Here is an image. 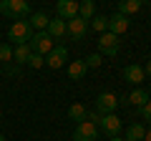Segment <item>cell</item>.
Segmentation results:
<instances>
[{
  "instance_id": "cell-1",
  "label": "cell",
  "mask_w": 151,
  "mask_h": 141,
  "mask_svg": "<svg viewBox=\"0 0 151 141\" xmlns=\"http://www.w3.org/2000/svg\"><path fill=\"white\" fill-rule=\"evenodd\" d=\"M0 13L10 20H28L30 3L28 0H0Z\"/></svg>"
},
{
  "instance_id": "cell-2",
  "label": "cell",
  "mask_w": 151,
  "mask_h": 141,
  "mask_svg": "<svg viewBox=\"0 0 151 141\" xmlns=\"http://www.w3.org/2000/svg\"><path fill=\"white\" fill-rule=\"evenodd\" d=\"M33 33H35V30L30 28L28 20H13L10 30H8V40H10L13 45H25V43H30Z\"/></svg>"
},
{
  "instance_id": "cell-3",
  "label": "cell",
  "mask_w": 151,
  "mask_h": 141,
  "mask_svg": "<svg viewBox=\"0 0 151 141\" xmlns=\"http://www.w3.org/2000/svg\"><path fill=\"white\" fill-rule=\"evenodd\" d=\"M28 45H30V50H33V53L48 55L50 50H53L55 40L50 38V35H48V33H45V30H35V33H33V38H30V43H28Z\"/></svg>"
},
{
  "instance_id": "cell-4",
  "label": "cell",
  "mask_w": 151,
  "mask_h": 141,
  "mask_svg": "<svg viewBox=\"0 0 151 141\" xmlns=\"http://www.w3.org/2000/svg\"><path fill=\"white\" fill-rule=\"evenodd\" d=\"M119 48H121L119 35H113V33H108V30L98 35V53L101 55H119Z\"/></svg>"
},
{
  "instance_id": "cell-5",
  "label": "cell",
  "mask_w": 151,
  "mask_h": 141,
  "mask_svg": "<svg viewBox=\"0 0 151 141\" xmlns=\"http://www.w3.org/2000/svg\"><path fill=\"white\" fill-rule=\"evenodd\" d=\"M98 139V124L93 121H78L73 131V141H96Z\"/></svg>"
},
{
  "instance_id": "cell-6",
  "label": "cell",
  "mask_w": 151,
  "mask_h": 141,
  "mask_svg": "<svg viewBox=\"0 0 151 141\" xmlns=\"http://www.w3.org/2000/svg\"><path fill=\"white\" fill-rule=\"evenodd\" d=\"M116 106H119V96L116 93H111V91L98 93V98H96V111L98 114H113Z\"/></svg>"
},
{
  "instance_id": "cell-7",
  "label": "cell",
  "mask_w": 151,
  "mask_h": 141,
  "mask_svg": "<svg viewBox=\"0 0 151 141\" xmlns=\"http://www.w3.org/2000/svg\"><path fill=\"white\" fill-rule=\"evenodd\" d=\"M65 30H68V35L73 40H83L88 33V20H83V18H70V20H65Z\"/></svg>"
},
{
  "instance_id": "cell-8",
  "label": "cell",
  "mask_w": 151,
  "mask_h": 141,
  "mask_svg": "<svg viewBox=\"0 0 151 141\" xmlns=\"http://www.w3.org/2000/svg\"><path fill=\"white\" fill-rule=\"evenodd\" d=\"M65 60H68V48L63 43L53 45V50L45 55V65L48 68H60V65H65Z\"/></svg>"
},
{
  "instance_id": "cell-9",
  "label": "cell",
  "mask_w": 151,
  "mask_h": 141,
  "mask_svg": "<svg viewBox=\"0 0 151 141\" xmlns=\"http://www.w3.org/2000/svg\"><path fill=\"white\" fill-rule=\"evenodd\" d=\"M121 119L116 114H101V121H98V129L101 131H106L108 136H119V131H121Z\"/></svg>"
},
{
  "instance_id": "cell-10",
  "label": "cell",
  "mask_w": 151,
  "mask_h": 141,
  "mask_svg": "<svg viewBox=\"0 0 151 141\" xmlns=\"http://www.w3.org/2000/svg\"><path fill=\"white\" fill-rule=\"evenodd\" d=\"M55 15L60 20H70L78 15V0H58L55 3Z\"/></svg>"
},
{
  "instance_id": "cell-11",
  "label": "cell",
  "mask_w": 151,
  "mask_h": 141,
  "mask_svg": "<svg viewBox=\"0 0 151 141\" xmlns=\"http://www.w3.org/2000/svg\"><path fill=\"white\" fill-rule=\"evenodd\" d=\"M129 18L121 15V13H113V15H108V33H113V35H124L126 30H129Z\"/></svg>"
},
{
  "instance_id": "cell-12",
  "label": "cell",
  "mask_w": 151,
  "mask_h": 141,
  "mask_svg": "<svg viewBox=\"0 0 151 141\" xmlns=\"http://www.w3.org/2000/svg\"><path fill=\"white\" fill-rule=\"evenodd\" d=\"M144 78H146L144 65L131 63V65H126V68H124V81H126V83H131V86H139V83L144 81Z\"/></svg>"
},
{
  "instance_id": "cell-13",
  "label": "cell",
  "mask_w": 151,
  "mask_h": 141,
  "mask_svg": "<svg viewBox=\"0 0 151 141\" xmlns=\"http://www.w3.org/2000/svg\"><path fill=\"white\" fill-rule=\"evenodd\" d=\"M45 33H48L53 40H63L65 35H68V30H65V20H60V18H50Z\"/></svg>"
},
{
  "instance_id": "cell-14",
  "label": "cell",
  "mask_w": 151,
  "mask_h": 141,
  "mask_svg": "<svg viewBox=\"0 0 151 141\" xmlns=\"http://www.w3.org/2000/svg\"><path fill=\"white\" fill-rule=\"evenodd\" d=\"M86 73H88L86 60H73V63L68 65V78H70V81H81Z\"/></svg>"
},
{
  "instance_id": "cell-15",
  "label": "cell",
  "mask_w": 151,
  "mask_h": 141,
  "mask_svg": "<svg viewBox=\"0 0 151 141\" xmlns=\"http://www.w3.org/2000/svg\"><path fill=\"white\" fill-rule=\"evenodd\" d=\"M141 5H144L141 0H119V10L116 13H121V15L129 18V15H134V13H139Z\"/></svg>"
},
{
  "instance_id": "cell-16",
  "label": "cell",
  "mask_w": 151,
  "mask_h": 141,
  "mask_svg": "<svg viewBox=\"0 0 151 141\" xmlns=\"http://www.w3.org/2000/svg\"><path fill=\"white\" fill-rule=\"evenodd\" d=\"M28 23H30L33 30H45L48 23H50V18L45 15V13H30V15H28Z\"/></svg>"
},
{
  "instance_id": "cell-17",
  "label": "cell",
  "mask_w": 151,
  "mask_h": 141,
  "mask_svg": "<svg viewBox=\"0 0 151 141\" xmlns=\"http://www.w3.org/2000/svg\"><path fill=\"white\" fill-rule=\"evenodd\" d=\"M146 136V126L144 124H131L129 129H126V139L124 141H144Z\"/></svg>"
},
{
  "instance_id": "cell-18",
  "label": "cell",
  "mask_w": 151,
  "mask_h": 141,
  "mask_svg": "<svg viewBox=\"0 0 151 141\" xmlns=\"http://www.w3.org/2000/svg\"><path fill=\"white\" fill-rule=\"evenodd\" d=\"M146 101H151V96H149V91L146 88H134V91L129 93V103H134V106H144Z\"/></svg>"
},
{
  "instance_id": "cell-19",
  "label": "cell",
  "mask_w": 151,
  "mask_h": 141,
  "mask_svg": "<svg viewBox=\"0 0 151 141\" xmlns=\"http://www.w3.org/2000/svg\"><path fill=\"white\" fill-rule=\"evenodd\" d=\"M30 45H15V48H13V60H15V63H28V58H30Z\"/></svg>"
},
{
  "instance_id": "cell-20",
  "label": "cell",
  "mask_w": 151,
  "mask_h": 141,
  "mask_svg": "<svg viewBox=\"0 0 151 141\" xmlns=\"http://www.w3.org/2000/svg\"><path fill=\"white\" fill-rule=\"evenodd\" d=\"M93 13H96L93 0H83V3H78V18H83V20H91Z\"/></svg>"
},
{
  "instance_id": "cell-21",
  "label": "cell",
  "mask_w": 151,
  "mask_h": 141,
  "mask_svg": "<svg viewBox=\"0 0 151 141\" xmlns=\"http://www.w3.org/2000/svg\"><path fill=\"white\" fill-rule=\"evenodd\" d=\"M86 116H88V111H86V106H81V103H73L68 109V119L70 121H86Z\"/></svg>"
},
{
  "instance_id": "cell-22",
  "label": "cell",
  "mask_w": 151,
  "mask_h": 141,
  "mask_svg": "<svg viewBox=\"0 0 151 141\" xmlns=\"http://www.w3.org/2000/svg\"><path fill=\"white\" fill-rule=\"evenodd\" d=\"M91 28H93V30H98V33H106V30H108V15H96V18H91Z\"/></svg>"
},
{
  "instance_id": "cell-23",
  "label": "cell",
  "mask_w": 151,
  "mask_h": 141,
  "mask_svg": "<svg viewBox=\"0 0 151 141\" xmlns=\"http://www.w3.org/2000/svg\"><path fill=\"white\" fill-rule=\"evenodd\" d=\"M13 60V45L10 43H0V63Z\"/></svg>"
},
{
  "instance_id": "cell-24",
  "label": "cell",
  "mask_w": 151,
  "mask_h": 141,
  "mask_svg": "<svg viewBox=\"0 0 151 141\" xmlns=\"http://www.w3.org/2000/svg\"><path fill=\"white\" fill-rule=\"evenodd\" d=\"M28 65H30V68H43V65H45V55H40V53H30Z\"/></svg>"
},
{
  "instance_id": "cell-25",
  "label": "cell",
  "mask_w": 151,
  "mask_h": 141,
  "mask_svg": "<svg viewBox=\"0 0 151 141\" xmlns=\"http://www.w3.org/2000/svg\"><path fill=\"white\" fill-rule=\"evenodd\" d=\"M83 60H86L88 70H91V68H98V65L103 63V55H101V53H91V55H88V58H83Z\"/></svg>"
},
{
  "instance_id": "cell-26",
  "label": "cell",
  "mask_w": 151,
  "mask_h": 141,
  "mask_svg": "<svg viewBox=\"0 0 151 141\" xmlns=\"http://www.w3.org/2000/svg\"><path fill=\"white\" fill-rule=\"evenodd\" d=\"M139 114H141V119H144V121H149V124H151V101H146L144 106H141Z\"/></svg>"
},
{
  "instance_id": "cell-27",
  "label": "cell",
  "mask_w": 151,
  "mask_h": 141,
  "mask_svg": "<svg viewBox=\"0 0 151 141\" xmlns=\"http://www.w3.org/2000/svg\"><path fill=\"white\" fill-rule=\"evenodd\" d=\"M144 73H146V76H151V58L146 60V68H144Z\"/></svg>"
},
{
  "instance_id": "cell-28",
  "label": "cell",
  "mask_w": 151,
  "mask_h": 141,
  "mask_svg": "<svg viewBox=\"0 0 151 141\" xmlns=\"http://www.w3.org/2000/svg\"><path fill=\"white\" fill-rule=\"evenodd\" d=\"M144 141H151V129L146 131V136H144Z\"/></svg>"
},
{
  "instance_id": "cell-29",
  "label": "cell",
  "mask_w": 151,
  "mask_h": 141,
  "mask_svg": "<svg viewBox=\"0 0 151 141\" xmlns=\"http://www.w3.org/2000/svg\"><path fill=\"white\" fill-rule=\"evenodd\" d=\"M111 141H124V139H121V136H111Z\"/></svg>"
},
{
  "instance_id": "cell-30",
  "label": "cell",
  "mask_w": 151,
  "mask_h": 141,
  "mask_svg": "<svg viewBox=\"0 0 151 141\" xmlns=\"http://www.w3.org/2000/svg\"><path fill=\"white\" fill-rule=\"evenodd\" d=\"M0 141H5V136H3V134H0Z\"/></svg>"
},
{
  "instance_id": "cell-31",
  "label": "cell",
  "mask_w": 151,
  "mask_h": 141,
  "mask_svg": "<svg viewBox=\"0 0 151 141\" xmlns=\"http://www.w3.org/2000/svg\"><path fill=\"white\" fill-rule=\"evenodd\" d=\"M141 3H151V0H141Z\"/></svg>"
}]
</instances>
